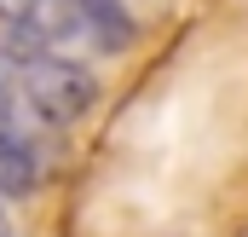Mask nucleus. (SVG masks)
Wrapping results in <instances>:
<instances>
[{
	"label": "nucleus",
	"mask_w": 248,
	"mask_h": 237,
	"mask_svg": "<svg viewBox=\"0 0 248 237\" xmlns=\"http://www.w3.org/2000/svg\"><path fill=\"white\" fill-rule=\"evenodd\" d=\"M29 6H35V0H0V23H17Z\"/></svg>",
	"instance_id": "5"
},
{
	"label": "nucleus",
	"mask_w": 248,
	"mask_h": 237,
	"mask_svg": "<svg viewBox=\"0 0 248 237\" xmlns=\"http://www.w3.org/2000/svg\"><path fill=\"white\" fill-rule=\"evenodd\" d=\"M75 35H87L98 52H122L133 41V17L116 0H75Z\"/></svg>",
	"instance_id": "4"
},
{
	"label": "nucleus",
	"mask_w": 248,
	"mask_h": 237,
	"mask_svg": "<svg viewBox=\"0 0 248 237\" xmlns=\"http://www.w3.org/2000/svg\"><path fill=\"white\" fill-rule=\"evenodd\" d=\"M63 35H75V0H35V6L12 23V47L29 52V58L52 52Z\"/></svg>",
	"instance_id": "2"
},
{
	"label": "nucleus",
	"mask_w": 248,
	"mask_h": 237,
	"mask_svg": "<svg viewBox=\"0 0 248 237\" xmlns=\"http://www.w3.org/2000/svg\"><path fill=\"white\" fill-rule=\"evenodd\" d=\"M0 237H12V220H6V208H0Z\"/></svg>",
	"instance_id": "6"
},
{
	"label": "nucleus",
	"mask_w": 248,
	"mask_h": 237,
	"mask_svg": "<svg viewBox=\"0 0 248 237\" xmlns=\"http://www.w3.org/2000/svg\"><path fill=\"white\" fill-rule=\"evenodd\" d=\"M35 185H41V151H35V139L17 133V127H0V197L23 203V197H35Z\"/></svg>",
	"instance_id": "3"
},
{
	"label": "nucleus",
	"mask_w": 248,
	"mask_h": 237,
	"mask_svg": "<svg viewBox=\"0 0 248 237\" xmlns=\"http://www.w3.org/2000/svg\"><path fill=\"white\" fill-rule=\"evenodd\" d=\"M17 93H23L29 116L46 121V127H75L81 116H93V104H98V81H93L75 58H52V52L23 58Z\"/></svg>",
	"instance_id": "1"
}]
</instances>
